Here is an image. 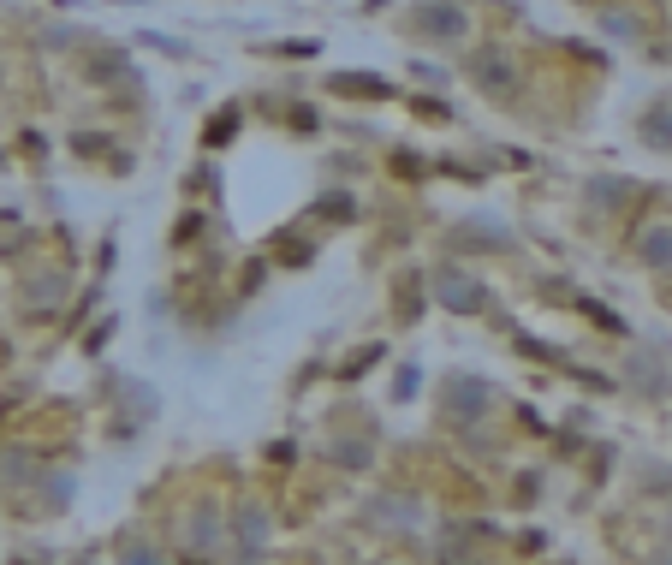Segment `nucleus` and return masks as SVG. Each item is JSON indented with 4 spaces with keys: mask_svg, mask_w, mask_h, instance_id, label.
<instances>
[{
    "mask_svg": "<svg viewBox=\"0 0 672 565\" xmlns=\"http://www.w3.org/2000/svg\"><path fill=\"white\" fill-rule=\"evenodd\" d=\"M125 565H161V560H155V554H143V548H131V554H125Z\"/></svg>",
    "mask_w": 672,
    "mask_h": 565,
    "instance_id": "nucleus-18",
    "label": "nucleus"
},
{
    "mask_svg": "<svg viewBox=\"0 0 672 565\" xmlns=\"http://www.w3.org/2000/svg\"><path fill=\"white\" fill-rule=\"evenodd\" d=\"M238 542H244V554H262V542H268V512L262 506L238 512Z\"/></svg>",
    "mask_w": 672,
    "mask_h": 565,
    "instance_id": "nucleus-6",
    "label": "nucleus"
},
{
    "mask_svg": "<svg viewBox=\"0 0 672 565\" xmlns=\"http://www.w3.org/2000/svg\"><path fill=\"white\" fill-rule=\"evenodd\" d=\"M316 215H328V221H351V197H339V191H328V197L316 203Z\"/></svg>",
    "mask_w": 672,
    "mask_h": 565,
    "instance_id": "nucleus-15",
    "label": "nucleus"
},
{
    "mask_svg": "<svg viewBox=\"0 0 672 565\" xmlns=\"http://www.w3.org/2000/svg\"><path fill=\"white\" fill-rule=\"evenodd\" d=\"M589 197H595L601 209H613V203H619L625 191H619V179H595V185H589Z\"/></svg>",
    "mask_w": 672,
    "mask_h": 565,
    "instance_id": "nucleus-17",
    "label": "nucleus"
},
{
    "mask_svg": "<svg viewBox=\"0 0 672 565\" xmlns=\"http://www.w3.org/2000/svg\"><path fill=\"white\" fill-rule=\"evenodd\" d=\"M601 24H607V36H631V42L643 36V24H637V18H625V12H607Z\"/></svg>",
    "mask_w": 672,
    "mask_h": 565,
    "instance_id": "nucleus-16",
    "label": "nucleus"
},
{
    "mask_svg": "<svg viewBox=\"0 0 672 565\" xmlns=\"http://www.w3.org/2000/svg\"><path fill=\"white\" fill-rule=\"evenodd\" d=\"M30 476V452H0V482H24Z\"/></svg>",
    "mask_w": 672,
    "mask_h": 565,
    "instance_id": "nucleus-12",
    "label": "nucleus"
},
{
    "mask_svg": "<svg viewBox=\"0 0 672 565\" xmlns=\"http://www.w3.org/2000/svg\"><path fill=\"white\" fill-rule=\"evenodd\" d=\"M637 256H643L649 268H672V226H649V232L637 238Z\"/></svg>",
    "mask_w": 672,
    "mask_h": 565,
    "instance_id": "nucleus-5",
    "label": "nucleus"
},
{
    "mask_svg": "<svg viewBox=\"0 0 672 565\" xmlns=\"http://www.w3.org/2000/svg\"><path fill=\"white\" fill-rule=\"evenodd\" d=\"M66 292V280L60 274H36V286H30V304H54Z\"/></svg>",
    "mask_w": 672,
    "mask_h": 565,
    "instance_id": "nucleus-11",
    "label": "nucleus"
},
{
    "mask_svg": "<svg viewBox=\"0 0 672 565\" xmlns=\"http://www.w3.org/2000/svg\"><path fill=\"white\" fill-rule=\"evenodd\" d=\"M643 137L661 143V149H672V113H649V119H643Z\"/></svg>",
    "mask_w": 672,
    "mask_h": 565,
    "instance_id": "nucleus-14",
    "label": "nucleus"
},
{
    "mask_svg": "<svg viewBox=\"0 0 672 565\" xmlns=\"http://www.w3.org/2000/svg\"><path fill=\"white\" fill-rule=\"evenodd\" d=\"M411 512H417V500H375L381 524H411Z\"/></svg>",
    "mask_w": 672,
    "mask_h": 565,
    "instance_id": "nucleus-8",
    "label": "nucleus"
},
{
    "mask_svg": "<svg viewBox=\"0 0 672 565\" xmlns=\"http://www.w3.org/2000/svg\"><path fill=\"white\" fill-rule=\"evenodd\" d=\"M215 536H221L215 512H197V518H191V542H197V548H215Z\"/></svg>",
    "mask_w": 672,
    "mask_h": 565,
    "instance_id": "nucleus-13",
    "label": "nucleus"
},
{
    "mask_svg": "<svg viewBox=\"0 0 672 565\" xmlns=\"http://www.w3.org/2000/svg\"><path fill=\"white\" fill-rule=\"evenodd\" d=\"M232 131H238V108H221L215 119H209V143H215V149L232 143Z\"/></svg>",
    "mask_w": 672,
    "mask_h": 565,
    "instance_id": "nucleus-9",
    "label": "nucleus"
},
{
    "mask_svg": "<svg viewBox=\"0 0 672 565\" xmlns=\"http://www.w3.org/2000/svg\"><path fill=\"white\" fill-rule=\"evenodd\" d=\"M334 90H351V96H387V84H381V78H369V72H339Z\"/></svg>",
    "mask_w": 672,
    "mask_h": 565,
    "instance_id": "nucleus-7",
    "label": "nucleus"
},
{
    "mask_svg": "<svg viewBox=\"0 0 672 565\" xmlns=\"http://www.w3.org/2000/svg\"><path fill=\"white\" fill-rule=\"evenodd\" d=\"M435 298H441V310H452V316H476V310L488 304V292H482L470 274H458V268H447V274L435 280Z\"/></svg>",
    "mask_w": 672,
    "mask_h": 565,
    "instance_id": "nucleus-3",
    "label": "nucleus"
},
{
    "mask_svg": "<svg viewBox=\"0 0 672 565\" xmlns=\"http://www.w3.org/2000/svg\"><path fill=\"white\" fill-rule=\"evenodd\" d=\"M441 411H447L452 423H476L488 411V381L482 375H452V381H441Z\"/></svg>",
    "mask_w": 672,
    "mask_h": 565,
    "instance_id": "nucleus-1",
    "label": "nucleus"
},
{
    "mask_svg": "<svg viewBox=\"0 0 672 565\" xmlns=\"http://www.w3.org/2000/svg\"><path fill=\"white\" fill-rule=\"evenodd\" d=\"M476 84H488V90H512L518 72H512L506 54H476Z\"/></svg>",
    "mask_w": 672,
    "mask_h": 565,
    "instance_id": "nucleus-4",
    "label": "nucleus"
},
{
    "mask_svg": "<svg viewBox=\"0 0 672 565\" xmlns=\"http://www.w3.org/2000/svg\"><path fill=\"white\" fill-rule=\"evenodd\" d=\"M334 458H339V464H351V470H363V464L375 458V447H369V441H339Z\"/></svg>",
    "mask_w": 672,
    "mask_h": 565,
    "instance_id": "nucleus-10",
    "label": "nucleus"
},
{
    "mask_svg": "<svg viewBox=\"0 0 672 565\" xmlns=\"http://www.w3.org/2000/svg\"><path fill=\"white\" fill-rule=\"evenodd\" d=\"M417 30H429L441 42H464L470 36V12L458 0H429V6H417Z\"/></svg>",
    "mask_w": 672,
    "mask_h": 565,
    "instance_id": "nucleus-2",
    "label": "nucleus"
}]
</instances>
